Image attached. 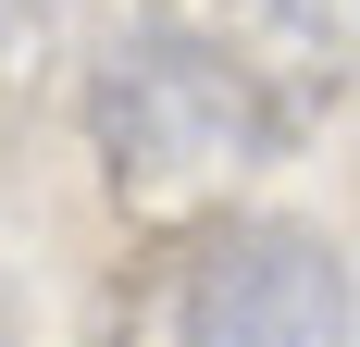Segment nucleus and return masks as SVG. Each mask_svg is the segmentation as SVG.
Masks as SVG:
<instances>
[{
    "label": "nucleus",
    "mask_w": 360,
    "mask_h": 347,
    "mask_svg": "<svg viewBox=\"0 0 360 347\" xmlns=\"http://www.w3.org/2000/svg\"><path fill=\"white\" fill-rule=\"evenodd\" d=\"M87 149H100V186L124 223H199V211H236L261 174H286L311 149L286 100H261L249 74L199 63L174 37H112L87 63Z\"/></svg>",
    "instance_id": "obj_1"
},
{
    "label": "nucleus",
    "mask_w": 360,
    "mask_h": 347,
    "mask_svg": "<svg viewBox=\"0 0 360 347\" xmlns=\"http://www.w3.org/2000/svg\"><path fill=\"white\" fill-rule=\"evenodd\" d=\"M100 347H348V248L298 211H199L100 285Z\"/></svg>",
    "instance_id": "obj_2"
},
{
    "label": "nucleus",
    "mask_w": 360,
    "mask_h": 347,
    "mask_svg": "<svg viewBox=\"0 0 360 347\" xmlns=\"http://www.w3.org/2000/svg\"><path fill=\"white\" fill-rule=\"evenodd\" d=\"M137 37H174L199 63L249 74L261 100H286L311 137L348 112V0H137Z\"/></svg>",
    "instance_id": "obj_3"
},
{
    "label": "nucleus",
    "mask_w": 360,
    "mask_h": 347,
    "mask_svg": "<svg viewBox=\"0 0 360 347\" xmlns=\"http://www.w3.org/2000/svg\"><path fill=\"white\" fill-rule=\"evenodd\" d=\"M63 13H75V0H0V74H13V63H37V50L63 37Z\"/></svg>",
    "instance_id": "obj_4"
}]
</instances>
